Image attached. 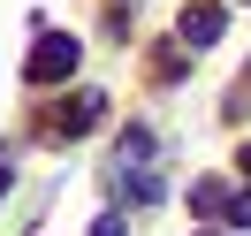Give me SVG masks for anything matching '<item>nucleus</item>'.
Wrapping results in <instances>:
<instances>
[{
	"mask_svg": "<svg viewBox=\"0 0 251 236\" xmlns=\"http://www.w3.org/2000/svg\"><path fill=\"white\" fill-rule=\"evenodd\" d=\"M76 38H69V31H46V38H38V46H31V61H23V77H31V84H61L69 77V69H76Z\"/></svg>",
	"mask_w": 251,
	"mask_h": 236,
	"instance_id": "nucleus-1",
	"label": "nucleus"
},
{
	"mask_svg": "<svg viewBox=\"0 0 251 236\" xmlns=\"http://www.w3.org/2000/svg\"><path fill=\"white\" fill-rule=\"evenodd\" d=\"M175 31H183V46H213V38L228 31V8H221V0H190Z\"/></svg>",
	"mask_w": 251,
	"mask_h": 236,
	"instance_id": "nucleus-2",
	"label": "nucleus"
},
{
	"mask_svg": "<svg viewBox=\"0 0 251 236\" xmlns=\"http://www.w3.org/2000/svg\"><path fill=\"white\" fill-rule=\"evenodd\" d=\"M122 153L145 160V153H152V130H122ZM129 198H160V175L152 168H129Z\"/></svg>",
	"mask_w": 251,
	"mask_h": 236,
	"instance_id": "nucleus-3",
	"label": "nucleus"
},
{
	"mask_svg": "<svg viewBox=\"0 0 251 236\" xmlns=\"http://www.w3.org/2000/svg\"><path fill=\"white\" fill-rule=\"evenodd\" d=\"M99 107H107L99 92H76V99H69V114H53V137H84V130L99 122Z\"/></svg>",
	"mask_w": 251,
	"mask_h": 236,
	"instance_id": "nucleus-4",
	"label": "nucleus"
},
{
	"mask_svg": "<svg viewBox=\"0 0 251 236\" xmlns=\"http://www.w3.org/2000/svg\"><path fill=\"white\" fill-rule=\"evenodd\" d=\"M228 221H236V229H251V190H236V198H228Z\"/></svg>",
	"mask_w": 251,
	"mask_h": 236,
	"instance_id": "nucleus-5",
	"label": "nucleus"
},
{
	"mask_svg": "<svg viewBox=\"0 0 251 236\" xmlns=\"http://www.w3.org/2000/svg\"><path fill=\"white\" fill-rule=\"evenodd\" d=\"M92 236H129V221H122V213H99V221H92Z\"/></svg>",
	"mask_w": 251,
	"mask_h": 236,
	"instance_id": "nucleus-6",
	"label": "nucleus"
},
{
	"mask_svg": "<svg viewBox=\"0 0 251 236\" xmlns=\"http://www.w3.org/2000/svg\"><path fill=\"white\" fill-rule=\"evenodd\" d=\"M8 168H16V160H8V153H0V190H8Z\"/></svg>",
	"mask_w": 251,
	"mask_h": 236,
	"instance_id": "nucleus-7",
	"label": "nucleus"
},
{
	"mask_svg": "<svg viewBox=\"0 0 251 236\" xmlns=\"http://www.w3.org/2000/svg\"><path fill=\"white\" fill-rule=\"evenodd\" d=\"M236 168H244V175H251V145H244V160H236Z\"/></svg>",
	"mask_w": 251,
	"mask_h": 236,
	"instance_id": "nucleus-8",
	"label": "nucleus"
},
{
	"mask_svg": "<svg viewBox=\"0 0 251 236\" xmlns=\"http://www.w3.org/2000/svg\"><path fill=\"white\" fill-rule=\"evenodd\" d=\"M205 236H228V229H205Z\"/></svg>",
	"mask_w": 251,
	"mask_h": 236,
	"instance_id": "nucleus-9",
	"label": "nucleus"
}]
</instances>
